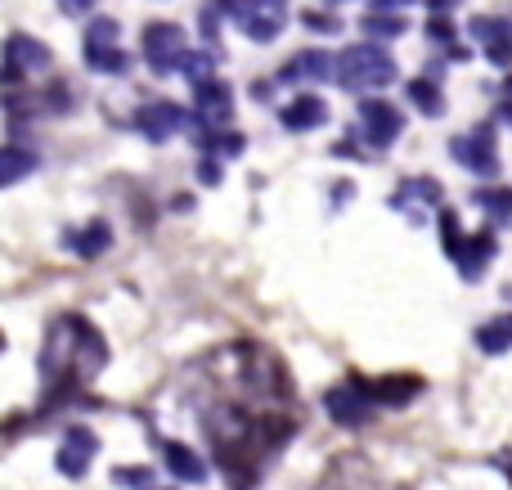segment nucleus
Here are the masks:
<instances>
[{"instance_id": "obj_28", "label": "nucleus", "mask_w": 512, "mask_h": 490, "mask_svg": "<svg viewBox=\"0 0 512 490\" xmlns=\"http://www.w3.org/2000/svg\"><path fill=\"white\" fill-rule=\"evenodd\" d=\"M427 36H432L436 45H445V50H450V45H454V23H450V14H432V23H427Z\"/></svg>"}, {"instance_id": "obj_11", "label": "nucleus", "mask_w": 512, "mask_h": 490, "mask_svg": "<svg viewBox=\"0 0 512 490\" xmlns=\"http://www.w3.org/2000/svg\"><path fill=\"white\" fill-rule=\"evenodd\" d=\"M86 63L95 72H113V77H122V72L131 68L126 50L117 45V23L113 18H90V27H86Z\"/></svg>"}, {"instance_id": "obj_32", "label": "nucleus", "mask_w": 512, "mask_h": 490, "mask_svg": "<svg viewBox=\"0 0 512 490\" xmlns=\"http://www.w3.org/2000/svg\"><path fill=\"white\" fill-rule=\"evenodd\" d=\"M400 5H414V0H373V9H378V14H391V9H400Z\"/></svg>"}, {"instance_id": "obj_34", "label": "nucleus", "mask_w": 512, "mask_h": 490, "mask_svg": "<svg viewBox=\"0 0 512 490\" xmlns=\"http://www.w3.org/2000/svg\"><path fill=\"white\" fill-rule=\"evenodd\" d=\"M499 117L512 126V95H504V104H499Z\"/></svg>"}, {"instance_id": "obj_21", "label": "nucleus", "mask_w": 512, "mask_h": 490, "mask_svg": "<svg viewBox=\"0 0 512 490\" xmlns=\"http://www.w3.org/2000/svg\"><path fill=\"white\" fill-rule=\"evenodd\" d=\"M477 347L486 351V356H504V351H512V311L499 315V320H490V324H481Z\"/></svg>"}, {"instance_id": "obj_24", "label": "nucleus", "mask_w": 512, "mask_h": 490, "mask_svg": "<svg viewBox=\"0 0 512 490\" xmlns=\"http://www.w3.org/2000/svg\"><path fill=\"white\" fill-rule=\"evenodd\" d=\"M32 171H36V153H27V149H0V189L14 185V180H23V176H32Z\"/></svg>"}, {"instance_id": "obj_3", "label": "nucleus", "mask_w": 512, "mask_h": 490, "mask_svg": "<svg viewBox=\"0 0 512 490\" xmlns=\"http://www.w3.org/2000/svg\"><path fill=\"white\" fill-rule=\"evenodd\" d=\"M396 59H391L382 45H351L333 59V77L342 90H382L396 81Z\"/></svg>"}, {"instance_id": "obj_27", "label": "nucleus", "mask_w": 512, "mask_h": 490, "mask_svg": "<svg viewBox=\"0 0 512 490\" xmlns=\"http://www.w3.org/2000/svg\"><path fill=\"white\" fill-rule=\"evenodd\" d=\"M113 482L117 486H131V490H153V473H149V468H117Z\"/></svg>"}, {"instance_id": "obj_33", "label": "nucleus", "mask_w": 512, "mask_h": 490, "mask_svg": "<svg viewBox=\"0 0 512 490\" xmlns=\"http://www.w3.org/2000/svg\"><path fill=\"white\" fill-rule=\"evenodd\" d=\"M454 5H459V0H432V14H450Z\"/></svg>"}, {"instance_id": "obj_13", "label": "nucleus", "mask_w": 512, "mask_h": 490, "mask_svg": "<svg viewBox=\"0 0 512 490\" xmlns=\"http://www.w3.org/2000/svg\"><path fill=\"white\" fill-rule=\"evenodd\" d=\"M189 122H194V117H189L180 104H171V99H153V104H144L140 113H135V131H140L144 140H153V144L180 135Z\"/></svg>"}, {"instance_id": "obj_12", "label": "nucleus", "mask_w": 512, "mask_h": 490, "mask_svg": "<svg viewBox=\"0 0 512 490\" xmlns=\"http://www.w3.org/2000/svg\"><path fill=\"white\" fill-rule=\"evenodd\" d=\"M400 131H405V117L396 104H387V99H364L360 104V135L369 140V149H391Z\"/></svg>"}, {"instance_id": "obj_30", "label": "nucleus", "mask_w": 512, "mask_h": 490, "mask_svg": "<svg viewBox=\"0 0 512 490\" xmlns=\"http://www.w3.org/2000/svg\"><path fill=\"white\" fill-rule=\"evenodd\" d=\"M301 23H306V27H315V32H337V23H333V18H319V14H306V18H301Z\"/></svg>"}, {"instance_id": "obj_26", "label": "nucleus", "mask_w": 512, "mask_h": 490, "mask_svg": "<svg viewBox=\"0 0 512 490\" xmlns=\"http://www.w3.org/2000/svg\"><path fill=\"white\" fill-rule=\"evenodd\" d=\"M364 36L369 41H391V36L405 32V18H391V14H364Z\"/></svg>"}, {"instance_id": "obj_19", "label": "nucleus", "mask_w": 512, "mask_h": 490, "mask_svg": "<svg viewBox=\"0 0 512 490\" xmlns=\"http://www.w3.org/2000/svg\"><path fill=\"white\" fill-rule=\"evenodd\" d=\"M423 203H441V185H436L432 176L405 180V185H400V194H396V207H400V212H409V216L418 221V216H423L418 207H423Z\"/></svg>"}, {"instance_id": "obj_8", "label": "nucleus", "mask_w": 512, "mask_h": 490, "mask_svg": "<svg viewBox=\"0 0 512 490\" xmlns=\"http://www.w3.org/2000/svg\"><path fill=\"white\" fill-rule=\"evenodd\" d=\"M324 405H328V414H333V423H342V428H360V423H369L373 414H378L373 383H364V378H351V383L333 387Z\"/></svg>"}, {"instance_id": "obj_35", "label": "nucleus", "mask_w": 512, "mask_h": 490, "mask_svg": "<svg viewBox=\"0 0 512 490\" xmlns=\"http://www.w3.org/2000/svg\"><path fill=\"white\" fill-rule=\"evenodd\" d=\"M0 351H5V338H0Z\"/></svg>"}, {"instance_id": "obj_10", "label": "nucleus", "mask_w": 512, "mask_h": 490, "mask_svg": "<svg viewBox=\"0 0 512 490\" xmlns=\"http://www.w3.org/2000/svg\"><path fill=\"white\" fill-rule=\"evenodd\" d=\"M450 153H454V162L459 167H468V171H477V176H490L495 180L499 176V153H495V126H472L468 135H454L450 140Z\"/></svg>"}, {"instance_id": "obj_7", "label": "nucleus", "mask_w": 512, "mask_h": 490, "mask_svg": "<svg viewBox=\"0 0 512 490\" xmlns=\"http://www.w3.org/2000/svg\"><path fill=\"white\" fill-rule=\"evenodd\" d=\"M185 50H189L185 27H176V23H149V27H144V63H149L158 77L180 72Z\"/></svg>"}, {"instance_id": "obj_29", "label": "nucleus", "mask_w": 512, "mask_h": 490, "mask_svg": "<svg viewBox=\"0 0 512 490\" xmlns=\"http://www.w3.org/2000/svg\"><path fill=\"white\" fill-rule=\"evenodd\" d=\"M198 176H203L207 185H216V180H221V167H216V158H207V153H198Z\"/></svg>"}, {"instance_id": "obj_1", "label": "nucleus", "mask_w": 512, "mask_h": 490, "mask_svg": "<svg viewBox=\"0 0 512 490\" xmlns=\"http://www.w3.org/2000/svg\"><path fill=\"white\" fill-rule=\"evenodd\" d=\"M108 365V347L99 329L81 315H59L45 333L41 347V383H45V405L68 401L72 392L90 383L99 369Z\"/></svg>"}, {"instance_id": "obj_5", "label": "nucleus", "mask_w": 512, "mask_h": 490, "mask_svg": "<svg viewBox=\"0 0 512 490\" xmlns=\"http://www.w3.org/2000/svg\"><path fill=\"white\" fill-rule=\"evenodd\" d=\"M216 5H225L234 27L261 45L274 41V36L288 27V0H216Z\"/></svg>"}, {"instance_id": "obj_14", "label": "nucleus", "mask_w": 512, "mask_h": 490, "mask_svg": "<svg viewBox=\"0 0 512 490\" xmlns=\"http://www.w3.org/2000/svg\"><path fill=\"white\" fill-rule=\"evenodd\" d=\"M472 36L481 41V50H486L490 63H499V68H508L512 63V23L499 14H477L472 18Z\"/></svg>"}, {"instance_id": "obj_17", "label": "nucleus", "mask_w": 512, "mask_h": 490, "mask_svg": "<svg viewBox=\"0 0 512 490\" xmlns=\"http://www.w3.org/2000/svg\"><path fill=\"white\" fill-rule=\"evenodd\" d=\"M279 122L288 126V131H315V126L328 122V104L319 95H297L292 104L279 108Z\"/></svg>"}, {"instance_id": "obj_18", "label": "nucleus", "mask_w": 512, "mask_h": 490, "mask_svg": "<svg viewBox=\"0 0 512 490\" xmlns=\"http://www.w3.org/2000/svg\"><path fill=\"white\" fill-rule=\"evenodd\" d=\"M158 450H162V459H167L171 477H180V482H207V464L185 441H158Z\"/></svg>"}, {"instance_id": "obj_2", "label": "nucleus", "mask_w": 512, "mask_h": 490, "mask_svg": "<svg viewBox=\"0 0 512 490\" xmlns=\"http://www.w3.org/2000/svg\"><path fill=\"white\" fill-rule=\"evenodd\" d=\"M207 374H212L216 383L234 387L243 401H283V396H288V378H283L279 360L265 347H256V342L221 347L207 360Z\"/></svg>"}, {"instance_id": "obj_4", "label": "nucleus", "mask_w": 512, "mask_h": 490, "mask_svg": "<svg viewBox=\"0 0 512 490\" xmlns=\"http://www.w3.org/2000/svg\"><path fill=\"white\" fill-rule=\"evenodd\" d=\"M441 243H445V252H450V261L459 266L463 279H481V275H486V266H490V257L499 252L495 230L463 234L459 216H454L450 207H441Z\"/></svg>"}, {"instance_id": "obj_22", "label": "nucleus", "mask_w": 512, "mask_h": 490, "mask_svg": "<svg viewBox=\"0 0 512 490\" xmlns=\"http://www.w3.org/2000/svg\"><path fill=\"white\" fill-rule=\"evenodd\" d=\"M405 90H409V104H414V108H418V113H423V117H441V113H445L441 86H436L432 77H414V81H409Z\"/></svg>"}, {"instance_id": "obj_31", "label": "nucleus", "mask_w": 512, "mask_h": 490, "mask_svg": "<svg viewBox=\"0 0 512 490\" xmlns=\"http://www.w3.org/2000/svg\"><path fill=\"white\" fill-rule=\"evenodd\" d=\"M59 5H63V14H86L95 0H59Z\"/></svg>"}, {"instance_id": "obj_20", "label": "nucleus", "mask_w": 512, "mask_h": 490, "mask_svg": "<svg viewBox=\"0 0 512 490\" xmlns=\"http://www.w3.org/2000/svg\"><path fill=\"white\" fill-rule=\"evenodd\" d=\"M68 248L77 252V257H86V261H95L99 252H108L113 248V230H108L104 221H90L81 234H68Z\"/></svg>"}, {"instance_id": "obj_9", "label": "nucleus", "mask_w": 512, "mask_h": 490, "mask_svg": "<svg viewBox=\"0 0 512 490\" xmlns=\"http://www.w3.org/2000/svg\"><path fill=\"white\" fill-rule=\"evenodd\" d=\"M194 117H198V126H207V131L230 126V117H234V86L230 81H221L216 72L194 77Z\"/></svg>"}, {"instance_id": "obj_15", "label": "nucleus", "mask_w": 512, "mask_h": 490, "mask_svg": "<svg viewBox=\"0 0 512 490\" xmlns=\"http://www.w3.org/2000/svg\"><path fill=\"white\" fill-rule=\"evenodd\" d=\"M99 455V441H95V432L90 428H72L68 437H63V446H59V455H54V464H59V473L63 477H86V468H90V459Z\"/></svg>"}, {"instance_id": "obj_6", "label": "nucleus", "mask_w": 512, "mask_h": 490, "mask_svg": "<svg viewBox=\"0 0 512 490\" xmlns=\"http://www.w3.org/2000/svg\"><path fill=\"white\" fill-rule=\"evenodd\" d=\"M54 63V54L45 50L41 41H32V36H23V32H14L5 41V63H0V86H27V77L32 72H45Z\"/></svg>"}, {"instance_id": "obj_16", "label": "nucleus", "mask_w": 512, "mask_h": 490, "mask_svg": "<svg viewBox=\"0 0 512 490\" xmlns=\"http://www.w3.org/2000/svg\"><path fill=\"white\" fill-rule=\"evenodd\" d=\"M333 72V59L324 50H301L297 59L283 63V72L274 77V86H301V81H324Z\"/></svg>"}, {"instance_id": "obj_25", "label": "nucleus", "mask_w": 512, "mask_h": 490, "mask_svg": "<svg viewBox=\"0 0 512 490\" xmlns=\"http://www.w3.org/2000/svg\"><path fill=\"white\" fill-rule=\"evenodd\" d=\"M418 378H387V383H373V396L378 401H387V405H405L409 396H418Z\"/></svg>"}, {"instance_id": "obj_23", "label": "nucleus", "mask_w": 512, "mask_h": 490, "mask_svg": "<svg viewBox=\"0 0 512 490\" xmlns=\"http://www.w3.org/2000/svg\"><path fill=\"white\" fill-rule=\"evenodd\" d=\"M472 203H477L495 225H508V221H512V189H504V185L477 189V194H472Z\"/></svg>"}]
</instances>
